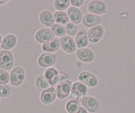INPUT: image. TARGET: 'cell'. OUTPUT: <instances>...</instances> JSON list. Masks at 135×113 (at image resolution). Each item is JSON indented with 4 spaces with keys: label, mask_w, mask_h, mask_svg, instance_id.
I'll return each mask as SVG.
<instances>
[{
    "label": "cell",
    "mask_w": 135,
    "mask_h": 113,
    "mask_svg": "<svg viewBox=\"0 0 135 113\" xmlns=\"http://www.w3.org/2000/svg\"><path fill=\"white\" fill-rule=\"evenodd\" d=\"M35 38L39 43H45L54 38V35L49 28H42L37 31L35 35Z\"/></svg>",
    "instance_id": "4fadbf2b"
},
{
    "label": "cell",
    "mask_w": 135,
    "mask_h": 113,
    "mask_svg": "<svg viewBox=\"0 0 135 113\" xmlns=\"http://www.w3.org/2000/svg\"><path fill=\"white\" fill-rule=\"evenodd\" d=\"M76 113H88V112L84 107H81Z\"/></svg>",
    "instance_id": "4dcf8cb0"
},
{
    "label": "cell",
    "mask_w": 135,
    "mask_h": 113,
    "mask_svg": "<svg viewBox=\"0 0 135 113\" xmlns=\"http://www.w3.org/2000/svg\"><path fill=\"white\" fill-rule=\"evenodd\" d=\"M81 108L80 102L74 100H70L66 104V110L68 113H76Z\"/></svg>",
    "instance_id": "7402d4cb"
},
{
    "label": "cell",
    "mask_w": 135,
    "mask_h": 113,
    "mask_svg": "<svg viewBox=\"0 0 135 113\" xmlns=\"http://www.w3.org/2000/svg\"><path fill=\"white\" fill-rule=\"evenodd\" d=\"M60 44L62 50L66 53L72 54L76 51V45L74 39L72 37L64 35L60 39Z\"/></svg>",
    "instance_id": "52a82bcc"
},
{
    "label": "cell",
    "mask_w": 135,
    "mask_h": 113,
    "mask_svg": "<svg viewBox=\"0 0 135 113\" xmlns=\"http://www.w3.org/2000/svg\"><path fill=\"white\" fill-rule=\"evenodd\" d=\"M79 81L85 84V86L93 88L98 84V79L95 75L89 71H81L78 76Z\"/></svg>",
    "instance_id": "277c9868"
},
{
    "label": "cell",
    "mask_w": 135,
    "mask_h": 113,
    "mask_svg": "<svg viewBox=\"0 0 135 113\" xmlns=\"http://www.w3.org/2000/svg\"><path fill=\"white\" fill-rule=\"evenodd\" d=\"M56 97L57 94L56 88L50 87L41 93L40 99L44 105H49L54 102Z\"/></svg>",
    "instance_id": "7c38bea8"
},
{
    "label": "cell",
    "mask_w": 135,
    "mask_h": 113,
    "mask_svg": "<svg viewBox=\"0 0 135 113\" xmlns=\"http://www.w3.org/2000/svg\"><path fill=\"white\" fill-rule=\"evenodd\" d=\"M104 28L102 25H99L95 26V27L90 28L88 32V39H89V42L91 43H98L101 38L103 37L104 35Z\"/></svg>",
    "instance_id": "8992f818"
},
{
    "label": "cell",
    "mask_w": 135,
    "mask_h": 113,
    "mask_svg": "<svg viewBox=\"0 0 135 113\" xmlns=\"http://www.w3.org/2000/svg\"><path fill=\"white\" fill-rule=\"evenodd\" d=\"M60 40L57 37L52 39L50 41L45 43L42 45V49L45 53H52L57 51L60 49Z\"/></svg>",
    "instance_id": "ac0fdd59"
},
{
    "label": "cell",
    "mask_w": 135,
    "mask_h": 113,
    "mask_svg": "<svg viewBox=\"0 0 135 113\" xmlns=\"http://www.w3.org/2000/svg\"><path fill=\"white\" fill-rule=\"evenodd\" d=\"M76 57L81 62L85 63H91L95 59V54L89 48L79 49L76 52Z\"/></svg>",
    "instance_id": "8fae6325"
},
{
    "label": "cell",
    "mask_w": 135,
    "mask_h": 113,
    "mask_svg": "<svg viewBox=\"0 0 135 113\" xmlns=\"http://www.w3.org/2000/svg\"><path fill=\"white\" fill-rule=\"evenodd\" d=\"M11 94V88L7 84H0V97L7 98Z\"/></svg>",
    "instance_id": "4316f807"
},
{
    "label": "cell",
    "mask_w": 135,
    "mask_h": 113,
    "mask_svg": "<svg viewBox=\"0 0 135 113\" xmlns=\"http://www.w3.org/2000/svg\"><path fill=\"white\" fill-rule=\"evenodd\" d=\"M35 84L37 87L40 91H42L49 89L50 86L47 80H46V78L45 77V76L42 75L37 76V79H36Z\"/></svg>",
    "instance_id": "603a6c76"
},
{
    "label": "cell",
    "mask_w": 135,
    "mask_h": 113,
    "mask_svg": "<svg viewBox=\"0 0 135 113\" xmlns=\"http://www.w3.org/2000/svg\"><path fill=\"white\" fill-rule=\"evenodd\" d=\"M25 78V72L21 67H16L11 71L9 75L10 83L14 87H19Z\"/></svg>",
    "instance_id": "3957f363"
},
{
    "label": "cell",
    "mask_w": 135,
    "mask_h": 113,
    "mask_svg": "<svg viewBox=\"0 0 135 113\" xmlns=\"http://www.w3.org/2000/svg\"><path fill=\"white\" fill-rule=\"evenodd\" d=\"M88 91V87L85 86V84L80 81L75 82L72 84L70 98L78 102H81L85 97Z\"/></svg>",
    "instance_id": "6da1fadb"
},
{
    "label": "cell",
    "mask_w": 135,
    "mask_h": 113,
    "mask_svg": "<svg viewBox=\"0 0 135 113\" xmlns=\"http://www.w3.org/2000/svg\"><path fill=\"white\" fill-rule=\"evenodd\" d=\"M7 2H8V1H7V0H5V1H0V5L4 4V3H7Z\"/></svg>",
    "instance_id": "1f68e13d"
},
{
    "label": "cell",
    "mask_w": 135,
    "mask_h": 113,
    "mask_svg": "<svg viewBox=\"0 0 135 113\" xmlns=\"http://www.w3.org/2000/svg\"><path fill=\"white\" fill-rule=\"evenodd\" d=\"M65 30H66V33L68 35V36H74L76 35L78 33V27L75 24H74L72 22H69V23L66 24L64 26Z\"/></svg>",
    "instance_id": "484cf974"
},
{
    "label": "cell",
    "mask_w": 135,
    "mask_h": 113,
    "mask_svg": "<svg viewBox=\"0 0 135 113\" xmlns=\"http://www.w3.org/2000/svg\"><path fill=\"white\" fill-rule=\"evenodd\" d=\"M84 3V0H71L70 3L72 4V7H78L82 6Z\"/></svg>",
    "instance_id": "f546056e"
},
{
    "label": "cell",
    "mask_w": 135,
    "mask_h": 113,
    "mask_svg": "<svg viewBox=\"0 0 135 113\" xmlns=\"http://www.w3.org/2000/svg\"><path fill=\"white\" fill-rule=\"evenodd\" d=\"M70 80V76L68 74L66 73L64 71H59V78H58V85L63 82Z\"/></svg>",
    "instance_id": "f1b7e54d"
},
{
    "label": "cell",
    "mask_w": 135,
    "mask_h": 113,
    "mask_svg": "<svg viewBox=\"0 0 135 113\" xmlns=\"http://www.w3.org/2000/svg\"><path fill=\"white\" fill-rule=\"evenodd\" d=\"M53 15H54V21L58 24L66 25L69 23V17L68 16V14L64 11H56Z\"/></svg>",
    "instance_id": "44dd1931"
},
{
    "label": "cell",
    "mask_w": 135,
    "mask_h": 113,
    "mask_svg": "<svg viewBox=\"0 0 135 113\" xmlns=\"http://www.w3.org/2000/svg\"><path fill=\"white\" fill-rule=\"evenodd\" d=\"M51 31L54 35L57 37H63L66 34V30H65L64 26L62 25L58 24V23H54L51 27Z\"/></svg>",
    "instance_id": "cb8c5ba5"
},
{
    "label": "cell",
    "mask_w": 135,
    "mask_h": 113,
    "mask_svg": "<svg viewBox=\"0 0 135 113\" xmlns=\"http://www.w3.org/2000/svg\"><path fill=\"white\" fill-rule=\"evenodd\" d=\"M101 23V17L99 15L92 13L85 14L82 19V24L85 27L91 28L95 26L99 25Z\"/></svg>",
    "instance_id": "9a60e30c"
},
{
    "label": "cell",
    "mask_w": 135,
    "mask_h": 113,
    "mask_svg": "<svg viewBox=\"0 0 135 113\" xmlns=\"http://www.w3.org/2000/svg\"><path fill=\"white\" fill-rule=\"evenodd\" d=\"M56 58L57 55L54 53H44L38 57L37 62L40 67H44V68H46V67L49 68L55 63Z\"/></svg>",
    "instance_id": "9c48e42d"
},
{
    "label": "cell",
    "mask_w": 135,
    "mask_h": 113,
    "mask_svg": "<svg viewBox=\"0 0 135 113\" xmlns=\"http://www.w3.org/2000/svg\"><path fill=\"white\" fill-rule=\"evenodd\" d=\"M68 16L74 24H80L83 19V15L81 10L77 7H71L68 10Z\"/></svg>",
    "instance_id": "e0dca14e"
},
{
    "label": "cell",
    "mask_w": 135,
    "mask_h": 113,
    "mask_svg": "<svg viewBox=\"0 0 135 113\" xmlns=\"http://www.w3.org/2000/svg\"><path fill=\"white\" fill-rule=\"evenodd\" d=\"M70 4L69 0H55L54 2V7L57 11H64Z\"/></svg>",
    "instance_id": "d4e9b609"
},
{
    "label": "cell",
    "mask_w": 135,
    "mask_h": 113,
    "mask_svg": "<svg viewBox=\"0 0 135 113\" xmlns=\"http://www.w3.org/2000/svg\"><path fill=\"white\" fill-rule=\"evenodd\" d=\"M81 102L83 107L89 112H96L100 108V104L98 100L91 96L85 97Z\"/></svg>",
    "instance_id": "ba28073f"
},
{
    "label": "cell",
    "mask_w": 135,
    "mask_h": 113,
    "mask_svg": "<svg viewBox=\"0 0 135 113\" xmlns=\"http://www.w3.org/2000/svg\"><path fill=\"white\" fill-rule=\"evenodd\" d=\"M17 44V37L13 34H7L2 39L1 47L3 50L8 51L13 49Z\"/></svg>",
    "instance_id": "d6986e66"
},
{
    "label": "cell",
    "mask_w": 135,
    "mask_h": 113,
    "mask_svg": "<svg viewBox=\"0 0 135 113\" xmlns=\"http://www.w3.org/2000/svg\"><path fill=\"white\" fill-rule=\"evenodd\" d=\"M9 81V74L7 71L0 69V84H7Z\"/></svg>",
    "instance_id": "83f0119b"
},
{
    "label": "cell",
    "mask_w": 135,
    "mask_h": 113,
    "mask_svg": "<svg viewBox=\"0 0 135 113\" xmlns=\"http://www.w3.org/2000/svg\"><path fill=\"white\" fill-rule=\"evenodd\" d=\"M45 77L51 87H57L59 78V71L54 67L47 68L45 71Z\"/></svg>",
    "instance_id": "5bb4252c"
},
{
    "label": "cell",
    "mask_w": 135,
    "mask_h": 113,
    "mask_svg": "<svg viewBox=\"0 0 135 113\" xmlns=\"http://www.w3.org/2000/svg\"><path fill=\"white\" fill-rule=\"evenodd\" d=\"M74 41L76 43V47L80 49L85 48V47L88 46V43H89V39H88L87 31L84 30V29H80L76 35Z\"/></svg>",
    "instance_id": "2e32d148"
},
{
    "label": "cell",
    "mask_w": 135,
    "mask_h": 113,
    "mask_svg": "<svg viewBox=\"0 0 135 113\" xmlns=\"http://www.w3.org/2000/svg\"><path fill=\"white\" fill-rule=\"evenodd\" d=\"M88 10L92 14L99 15H103L107 11V6L102 1H91L87 6Z\"/></svg>",
    "instance_id": "5b68a950"
},
{
    "label": "cell",
    "mask_w": 135,
    "mask_h": 113,
    "mask_svg": "<svg viewBox=\"0 0 135 113\" xmlns=\"http://www.w3.org/2000/svg\"><path fill=\"white\" fill-rule=\"evenodd\" d=\"M39 20L43 25L52 27L54 24V15L49 10H43L39 15Z\"/></svg>",
    "instance_id": "ffe728a7"
},
{
    "label": "cell",
    "mask_w": 135,
    "mask_h": 113,
    "mask_svg": "<svg viewBox=\"0 0 135 113\" xmlns=\"http://www.w3.org/2000/svg\"><path fill=\"white\" fill-rule=\"evenodd\" d=\"M13 64L14 57L11 51L2 50L0 52V69L8 71L12 68Z\"/></svg>",
    "instance_id": "7a4b0ae2"
},
{
    "label": "cell",
    "mask_w": 135,
    "mask_h": 113,
    "mask_svg": "<svg viewBox=\"0 0 135 113\" xmlns=\"http://www.w3.org/2000/svg\"><path fill=\"white\" fill-rule=\"evenodd\" d=\"M2 35H0V45H1V43H2Z\"/></svg>",
    "instance_id": "d6a6232c"
},
{
    "label": "cell",
    "mask_w": 135,
    "mask_h": 113,
    "mask_svg": "<svg viewBox=\"0 0 135 113\" xmlns=\"http://www.w3.org/2000/svg\"><path fill=\"white\" fill-rule=\"evenodd\" d=\"M72 83L70 80L63 82L58 85H57L56 90L57 98L58 99H64L66 97H68L71 93L72 89Z\"/></svg>",
    "instance_id": "30bf717a"
}]
</instances>
